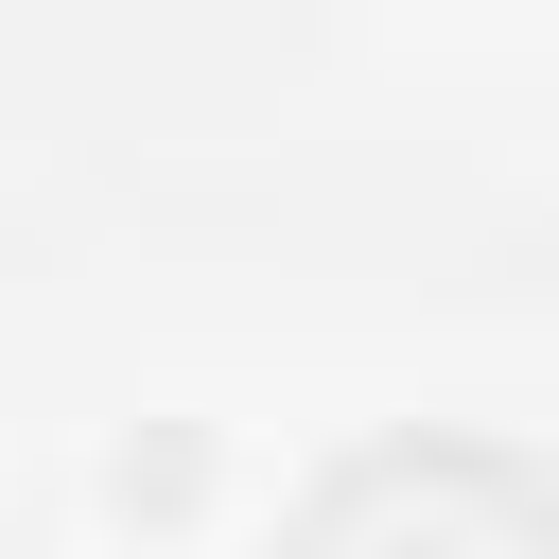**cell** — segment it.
Listing matches in <instances>:
<instances>
[{"label": "cell", "mask_w": 559, "mask_h": 559, "mask_svg": "<svg viewBox=\"0 0 559 559\" xmlns=\"http://www.w3.org/2000/svg\"><path fill=\"white\" fill-rule=\"evenodd\" d=\"M280 559H559V472L507 437H367L314 472Z\"/></svg>", "instance_id": "6da1fadb"}]
</instances>
